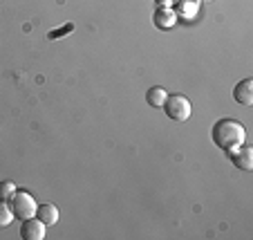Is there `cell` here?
Segmentation results:
<instances>
[{"label":"cell","mask_w":253,"mask_h":240,"mask_svg":"<svg viewBox=\"0 0 253 240\" xmlns=\"http://www.w3.org/2000/svg\"><path fill=\"white\" fill-rule=\"evenodd\" d=\"M211 137H213V144L217 146V148L231 153V150L240 148V146L244 144L247 130L235 119H220V121H215L213 130H211Z\"/></svg>","instance_id":"1"},{"label":"cell","mask_w":253,"mask_h":240,"mask_svg":"<svg viewBox=\"0 0 253 240\" xmlns=\"http://www.w3.org/2000/svg\"><path fill=\"white\" fill-rule=\"evenodd\" d=\"M9 204H11V211H14V216L20 218V220L34 218V216H36V209H39V204H36V200H34L32 193L18 191V189H16V193L11 195Z\"/></svg>","instance_id":"2"},{"label":"cell","mask_w":253,"mask_h":240,"mask_svg":"<svg viewBox=\"0 0 253 240\" xmlns=\"http://www.w3.org/2000/svg\"><path fill=\"white\" fill-rule=\"evenodd\" d=\"M164 112L168 115V119L172 121H186L191 117L193 108H191V101L182 95H170L164 103Z\"/></svg>","instance_id":"3"},{"label":"cell","mask_w":253,"mask_h":240,"mask_svg":"<svg viewBox=\"0 0 253 240\" xmlns=\"http://www.w3.org/2000/svg\"><path fill=\"white\" fill-rule=\"evenodd\" d=\"M20 238L23 240H43L45 238V225L39 218H27L20 227Z\"/></svg>","instance_id":"4"},{"label":"cell","mask_w":253,"mask_h":240,"mask_svg":"<svg viewBox=\"0 0 253 240\" xmlns=\"http://www.w3.org/2000/svg\"><path fill=\"white\" fill-rule=\"evenodd\" d=\"M231 159H233V164L238 168H242V171H253V150L251 146H240V148L231 150Z\"/></svg>","instance_id":"5"},{"label":"cell","mask_w":253,"mask_h":240,"mask_svg":"<svg viewBox=\"0 0 253 240\" xmlns=\"http://www.w3.org/2000/svg\"><path fill=\"white\" fill-rule=\"evenodd\" d=\"M233 99L238 101L240 106H251L253 103V79H244V81H240L235 86Z\"/></svg>","instance_id":"6"},{"label":"cell","mask_w":253,"mask_h":240,"mask_svg":"<svg viewBox=\"0 0 253 240\" xmlns=\"http://www.w3.org/2000/svg\"><path fill=\"white\" fill-rule=\"evenodd\" d=\"M175 23H177V14L170 7H159V9L155 11V25H157L159 29H170Z\"/></svg>","instance_id":"7"},{"label":"cell","mask_w":253,"mask_h":240,"mask_svg":"<svg viewBox=\"0 0 253 240\" xmlns=\"http://www.w3.org/2000/svg\"><path fill=\"white\" fill-rule=\"evenodd\" d=\"M36 218H39L45 227L56 225L58 222V209L54 207V204H49V202L47 204H39V209H36Z\"/></svg>","instance_id":"8"},{"label":"cell","mask_w":253,"mask_h":240,"mask_svg":"<svg viewBox=\"0 0 253 240\" xmlns=\"http://www.w3.org/2000/svg\"><path fill=\"white\" fill-rule=\"evenodd\" d=\"M166 99H168V90L162 86H155L146 92V103H148L150 108H164Z\"/></svg>","instance_id":"9"},{"label":"cell","mask_w":253,"mask_h":240,"mask_svg":"<svg viewBox=\"0 0 253 240\" xmlns=\"http://www.w3.org/2000/svg\"><path fill=\"white\" fill-rule=\"evenodd\" d=\"M14 211H11V204H7V200H0V229L2 227H9L14 220Z\"/></svg>","instance_id":"10"},{"label":"cell","mask_w":253,"mask_h":240,"mask_svg":"<svg viewBox=\"0 0 253 240\" xmlns=\"http://www.w3.org/2000/svg\"><path fill=\"white\" fill-rule=\"evenodd\" d=\"M14 193H16V184L11 180H2L0 182V200H11Z\"/></svg>","instance_id":"11"},{"label":"cell","mask_w":253,"mask_h":240,"mask_svg":"<svg viewBox=\"0 0 253 240\" xmlns=\"http://www.w3.org/2000/svg\"><path fill=\"white\" fill-rule=\"evenodd\" d=\"M186 14V16H193V11H195V5H193V2H186V0H182V2H179V14Z\"/></svg>","instance_id":"12"},{"label":"cell","mask_w":253,"mask_h":240,"mask_svg":"<svg viewBox=\"0 0 253 240\" xmlns=\"http://www.w3.org/2000/svg\"><path fill=\"white\" fill-rule=\"evenodd\" d=\"M74 29V25H65V27L61 29V32H49V39H61L63 34H67V32H72Z\"/></svg>","instance_id":"13"},{"label":"cell","mask_w":253,"mask_h":240,"mask_svg":"<svg viewBox=\"0 0 253 240\" xmlns=\"http://www.w3.org/2000/svg\"><path fill=\"white\" fill-rule=\"evenodd\" d=\"M159 7H166V5H170V2H177V0H155Z\"/></svg>","instance_id":"14"}]
</instances>
